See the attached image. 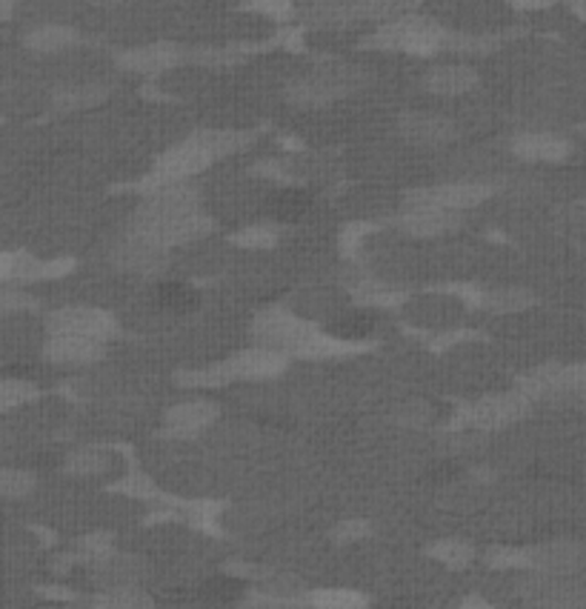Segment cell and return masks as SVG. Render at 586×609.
Wrapping results in <instances>:
<instances>
[{
    "mask_svg": "<svg viewBox=\"0 0 586 609\" xmlns=\"http://www.w3.org/2000/svg\"><path fill=\"white\" fill-rule=\"evenodd\" d=\"M535 303V295L526 292L521 287H501V289H487V292L478 295L475 307H483L496 316H512V312H524Z\"/></svg>",
    "mask_w": 586,
    "mask_h": 609,
    "instance_id": "7402d4cb",
    "label": "cell"
},
{
    "mask_svg": "<svg viewBox=\"0 0 586 609\" xmlns=\"http://www.w3.org/2000/svg\"><path fill=\"white\" fill-rule=\"evenodd\" d=\"M221 409L215 406V400H183V404H175L163 418V427H167V435L172 438H195L203 429H210L217 420Z\"/></svg>",
    "mask_w": 586,
    "mask_h": 609,
    "instance_id": "e0dca14e",
    "label": "cell"
},
{
    "mask_svg": "<svg viewBox=\"0 0 586 609\" xmlns=\"http://www.w3.org/2000/svg\"><path fill=\"white\" fill-rule=\"evenodd\" d=\"M92 603H95V607H109V609H140V607H152L155 598L147 596L138 584H124V587H106Z\"/></svg>",
    "mask_w": 586,
    "mask_h": 609,
    "instance_id": "4316f807",
    "label": "cell"
},
{
    "mask_svg": "<svg viewBox=\"0 0 586 609\" xmlns=\"http://www.w3.org/2000/svg\"><path fill=\"white\" fill-rule=\"evenodd\" d=\"M487 567L492 569H530L526 546H492L487 553Z\"/></svg>",
    "mask_w": 586,
    "mask_h": 609,
    "instance_id": "d590c367",
    "label": "cell"
},
{
    "mask_svg": "<svg viewBox=\"0 0 586 609\" xmlns=\"http://www.w3.org/2000/svg\"><path fill=\"white\" fill-rule=\"evenodd\" d=\"M289 357L280 352L264 350V346H252V350L237 352V355L226 357L221 364L210 366L201 372H183L181 384L187 386H217L232 384V381H264L278 378L280 372L287 370Z\"/></svg>",
    "mask_w": 586,
    "mask_h": 609,
    "instance_id": "5b68a950",
    "label": "cell"
},
{
    "mask_svg": "<svg viewBox=\"0 0 586 609\" xmlns=\"http://www.w3.org/2000/svg\"><path fill=\"white\" fill-rule=\"evenodd\" d=\"M14 267H18V253H0V284H12Z\"/></svg>",
    "mask_w": 586,
    "mask_h": 609,
    "instance_id": "b9f144b4",
    "label": "cell"
},
{
    "mask_svg": "<svg viewBox=\"0 0 586 609\" xmlns=\"http://www.w3.org/2000/svg\"><path fill=\"white\" fill-rule=\"evenodd\" d=\"M92 564V578L100 589L106 587H124V584H138L140 575H143V564L138 558H129V555L113 553L100 555V558L89 560Z\"/></svg>",
    "mask_w": 586,
    "mask_h": 609,
    "instance_id": "ffe728a7",
    "label": "cell"
},
{
    "mask_svg": "<svg viewBox=\"0 0 586 609\" xmlns=\"http://www.w3.org/2000/svg\"><path fill=\"white\" fill-rule=\"evenodd\" d=\"M163 255L167 253H158V249H149V246L138 244V241L126 238L124 244L115 249L113 258L120 269H126V273L147 275V273H155V269H158V264L163 260Z\"/></svg>",
    "mask_w": 586,
    "mask_h": 609,
    "instance_id": "d4e9b609",
    "label": "cell"
},
{
    "mask_svg": "<svg viewBox=\"0 0 586 609\" xmlns=\"http://www.w3.org/2000/svg\"><path fill=\"white\" fill-rule=\"evenodd\" d=\"M323 327L312 318L292 312L284 307H269L252 321V341L255 346L280 352L287 357H309L312 361L315 346L321 341Z\"/></svg>",
    "mask_w": 586,
    "mask_h": 609,
    "instance_id": "7a4b0ae2",
    "label": "cell"
},
{
    "mask_svg": "<svg viewBox=\"0 0 586 609\" xmlns=\"http://www.w3.org/2000/svg\"><path fill=\"white\" fill-rule=\"evenodd\" d=\"M280 229L275 224H252L246 229L235 232L232 235V244L244 246V249H269V246L278 244Z\"/></svg>",
    "mask_w": 586,
    "mask_h": 609,
    "instance_id": "d6a6232c",
    "label": "cell"
},
{
    "mask_svg": "<svg viewBox=\"0 0 586 609\" xmlns=\"http://www.w3.org/2000/svg\"><path fill=\"white\" fill-rule=\"evenodd\" d=\"M0 124H3V118H0Z\"/></svg>",
    "mask_w": 586,
    "mask_h": 609,
    "instance_id": "7dc6e473",
    "label": "cell"
},
{
    "mask_svg": "<svg viewBox=\"0 0 586 609\" xmlns=\"http://www.w3.org/2000/svg\"><path fill=\"white\" fill-rule=\"evenodd\" d=\"M109 95L104 84H81V86H70V89L57 92L55 104L61 109H84V106H95Z\"/></svg>",
    "mask_w": 586,
    "mask_h": 609,
    "instance_id": "1f68e13d",
    "label": "cell"
},
{
    "mask_svg": "<svg viewBox=\"0 0 586 609\" xmlns=\"http://www.w3.org/2000/svg\"><path fill=\"white\" fill-rule=\"evenodd\" d=\"M461 607H487V601H483V598H478V596H469V598H464Z\"/></svg>",
    "mask_w": 586,
    "mask_h": 609,
    "instance_id": "f6af8a7d",
    "label": "cell"
},
{
    "mask_svg": "<svg viewBox=\"0 0 586 609\" xmlns=\"http://www.w3.org/2000/svg\"><path fill=\"white\" fill-rule=\"evenodd\" d=\"M46 332H66L109 343L118 335V321L106 309L95 307H63L46 318Z\"/></svg>",
    "mask_w": 586,
    "mask_h": 609,
    "instance_id": "30bf717a",
    "label": "cell"
},
{
    "mask_svg": "<svg viewBox=\"0 0 586 609\" xmlns=\"http://www.w3.org/2000/svg\"><path fill=\"white\" fill-rule=\"evenodd\" d=\"M300 603L323 609H352L366 607L370 598L361 596V592H352V589H312V592H307V596L300 598Z\"/></svg>",
    "mask_w": 586,
    "mask_h": 609,
    "instance_id": "f1b7e54d",
    "label": "cell"
},
{
    "mask_svg": "<svg viewBox=\"0 0 586 609\" xmlns=\"http://www.w3.org/2000/svg\"><path fill=\"white\" fill-rule=\"evenodd\" d=\"M92 3H106L109 7V3H120V0H92Z\"/></svg>",
    "mask_w": 586,
    "mask_h": 609,
    "instance_id": "bcb514c9",
    "label": "cell"
},
{
    "mask_svg": "<svg viewBox=\"0 0 586 609\" xmlns=\"http://www.w3.org/2000/svg\"><path fill=\"white\" fill-rule=\"evenodd\" d=\"M26 50L38 52V55H57V52H70L81 43V32L75 26H66V23H41V26L29 29Z\"/></svg>",
    "mask_w": 586,
    "mask_h": 609,
    "instance_id": "44dd1931",
    "label": "cell"
},
{
    "mask_svg": "<svg viewBox=\"0 0 586 609\" xmlns=\"http://www.w3.org/2000/svg\"><path fill=\"white\" fill-rule=\"evenodd\" d=\"M312 206V197L307 195V192H300V190H287V192H280L278 197H275V217L278 221H298L300 215H307V210Z\"/></svg>",
    "mask_w": 586,
    "mask_h": 609,
    "instance_id": "836d02e7",
    "label": "cell"
},
{
    "mask_svg": "<svg viewBox=\"0 0 586 609\" xmlns=\"http://www.w3.org/2000/svg\"><path fill=\"white\" fill-rule=\"evenodd\" d=\"M210 232L212 221L198 210L181 217H161V221H140V217H132L129 229H126V238L138 241V244L149 246V249H158V253H169V249L192 244V241L203 238Z\"/></svg>",
    "mask_w": 586,
    "mask_h": 609,
    "instance_id": "8992f818",
    "label": "cell"
},
{
    "mask_svg": "<svg viewBox=\"0 0 586 609\" xmlns=\"http://www.w3.org/2000/svg\"><path fill=\"white\" fill-rule=\"evenodd\" d=\"M461 212L433 206V203H406V212L398 217V229L412 238H438L461 226Z\"/></svg>",
    "mask_w": 586,
    "mask_h": 609,
    "instance_id": "5bb4252c",
    "label": "cell"
},
{
    "mask_svg": "<svg viewBox=\"0 0 586 609\" xmlns=\"http://www.w3.org/2000/svg\"><path fill=\"white\" fill-rule=\"evenodd\" d=\"M398 132L406 143L420 149H435V147H447L458 138V127L447 115H435V113H406L401 115L398 120Z\"/></svg>",
    "mask_w": 586,
    "mask_h": 609,
    "instance_id": "4fadbf2b",
    "label": "cell"
},
{
    "mask_svg": "<svg viewBox=\"0 0 586 609\" xmlns=\"http://www.w3.org/2000/svg\"><path fill=\"white\" fill-rule=\"evenodd\" d=\"M370 535V524L361 519H350V521H341V524L332 530V538L338 541V544H355V541L366 538Z\"/></svg>",
    "mask_w": 586,
    "mask_h": 609,
    "instance_id": "74e56055",
    "label": "cell"
},
{
    "mask_svg": "<svg viewBox=\"0 0 586 609\" xmlns=\"http://www.w3.org/2000/svg\"><path fill=\"white\" fill-rule=\"evenodd\" d=\"M426 555L449 569H467L469 564L475 560V546L467 544V541H461V538H444V541H438V544L429 546V549H426Z\"/></svg>",
    "mask_w": 586,
    "mask_h": 609,
    "instance_id": "83f0119b",
    "label": "cell"
},
{
    "mask_svg": "<svg viewBox=\"0 0 586 609\" xmlns=\"http://www.w3.org/2000/svg\"><path fill=\"white\" fill-rule=\"evenodd\" d=\"M155 301H158V307L169 309V312H189L198 303V292L189 284H181V280H169V284L158 287Z\"/></svg>",
    "mask_w": 586,
    "mask_h": 609,
    "instance_id": "f546056e",
    "label": "cell"
},
{
    "mask_svg": "<svg viewBox=\"0 0 586 609\" xmlns=\"http://www.w3.org/2000/svg\"><path fill=\"white\" fill-rule=\"evenodd\" d=\"M530 569L526 573L575 575L586 567V546L578 541H544V544L526 546Z\"/></svg>",
    "mask_w": 586,
    "mask_h": 609,
    "instance_id": "7c38bea8",
    "label": "cell"
},
{
    "mask_svg": "<svg viewBox=\"0 0 586 609\" xmlns=\"http://www.w3.org/2000/svg\"><path fill=\"white\" fill-rule=\"evenodd\" d=\"M249 9L260 14H269L275 21H284L289 14H295V0H252Z\"/></svg>",
    "mask_w": 586,
    "mask_h": 609,
    "instance_id": "f35d334b",
    "label": "cell"
},
{
    "mask_svg": "<svg viewBox=\"0 0 586 609\" xmlns=\"http://www.w3.org/2000/svg\"><path fill=\"white\" fill-rule=\"evenodd\" d=\"M546 398L586 400V361L569 366H552L550 393H546Z\"/></svg>",
    "mask_w": 586,
    "mask_h": 609,
    "instance_id": "cb8c5ba5",
    "label": "cell"
},
{
    "mask_svg": "<svg viewBox=\"0 0 586 609\" xmlns=\"http://www.w3.org/2000/svg\"><path fill=\"white\" fill-rule=\"evenodd\" d=\"M14 9H18V0H0V23L12 21Z\"/></svg>",
    "mask_w": 586,
    "mask_h": 609,
    "instance_id": "7bdbcfd3",
    "label": "cell"
},
{
    "mask_svg": "<svg viewBox=\"0 0 586 609\" xmlns=\"http://www.w3.org/2000/svg\"><path fill=\"white\" fill-rule=\"evenodd\" d=\"M38 487L35 476L26 470H14V467H0V498L3 501H21L32 495Z\"/></svg>",
    "mask_w": 586,
    "mask_h": 609,
    "instance_id": "4dcf8cb0",
    "label": "cell"
},
{
    "mask_svg": "<svg viewBox=\"0 0 586 609\" xmlns=\"http://www.w3.org/2000/svg\"><path fill=\"white\" fill-rule=\"evenodd\" d=\"M38 307L41 303H38L35 295L21 289V284L18 287H3L0 284V316H21V312H32Z\"/></svg>",
    "mask_w": 586,
    "mask_h": 609,
    "instance_id": "e575fe53",
    "label": "cell"
},
{
    "mask_svg": "<svg viewBox=\"0 0 586 609\" xmlns=\"http://www.w3.org/2000/svg\"><path fill=\"white\" fill-rule=\"evenodd\" d=\"M496 195V186L483 181H455V183H438V186H426V190H415L406 195V203H433V206H444V210H472L487 197Z\"/></svg>",
    "mask_w": 586,
    "mask_h": 609,
    "instance_id": "8fae6325",
    "label": "cell"
},
{
    "mask_svg": "<svg viewBox=\"0 0 586 609\" xmlns=\"http://www.w3.org/2000/svg\"><path fill=\"white\" fill-rule=\"evenodd\" d=\"M104 352V341L84 335H66V332H46V343H43V357L57 366H89L100 361Z\"/></svg>",
    "mask_w": 586,
    "mask_h": 609,
    "instance_id": "2e32d148",
    "label": "cell"
},
{
    "mask_svg": "<svg viewBox=\"0 0 586 609\" xmlns=\"http://www.w3.org/2000/svg\"><path fill=\"white\" fill-rule=\"evenodd\" d=\"M518 596L530 607L546 609H575L586 607V587L573 581V575L530 573L518 584Z\"/></svg>",
    "mask_w": 586,
    "mask_h": 609,
    "instance_id": "ba28073f",
    "label": "cell"
},
{
    "mask_svg": "<svg viewBox=\"0 0 586 609\" xmlns=\"http://www.w3.org/2000/svg\"><path fill=\"white\" fill-rule=\"evenodd\" d=\"M433 418V413H429V406L418 404V400H412V404L401 406L398 420L401 424H406V427H424L426 420Z\"/></svg>",
    "mask_w": 586,
    "mask_h": 609,
    "instance_id": "ab89813d",
    "label": "cell"
},
{
    "mask_svg": "<svg viewBox=\"0 0 586 609\" xmlns=\"http://www.w3.org/2000/svg\"><path fill=\"white\" fill-rule=\"evenodd\" d=\"M115 456L104 447H81L66 456V472L77 478H98L113 472Z\"/></svg>",
    "mask_w": 586,
    "mask_h": 609,
    "instance_id": "603a6c76",
    "label": "cell"
},
{
    "mask_svg": "<svg viewBox=\"0 0 586 609\" xmlns=\"http://www.w3.org/2000/svg\"><path fill=\"white\" fill-rule=\"evenodd\" d=\"M375 323L377 318L372 316V312L355 309V312H343V316L332 318L327 330L332 332V335L343 338V341H363V338H370L372 332H375Z\"/></svg>",
    "mask_w": 586,
    "mask_h": 609,
    "instance_id": "484cf974",
    "label": "cell"
},
{
    "mask_svg": "<svg viewBox=\"0 0 586 609\" xmlns=\"http://www.w3.org/2000/svg\"><path fill=\"white\" fill-rule=\"evenodd\" d=\"M530 398L512 389V393L503 395H489V398L475 400V404H467L458 413V427H472V429H501L510 427L515 420L524 418L530 413Z\"/></svg>",
    "mask_w": 586,
    "mask_h": 609,
    "instance_id": "9c48e42d",
    "label": "cell"
},
{
    "mask_svg": "<svg viewBox=\"0 0 586 609\" xmlns=\"http://www.w3.org/2000/svg\"><path fill=\"white\" fill-rule=\"evenodd\" d=\"M449 29L440 26L433 18L424 14L401 12L390 21L377 26L375 35H370L366 46L384 52H404V55H435V52L447 50Z\"/></svg>",
    "mask_w": 586,
    "mask_h": 609,
    "instance_id": "277c9868",
    "label": "cell"
},
{
    "mask_svg": "<svg viewBox=\"0 0 586 609\" xmlns=\"http://www.w3.org/2000/svg\"><path fill=\"white\" fill-rule=\"evenodd\" d=\"M564 3L578 14L580 21H586V0H564Z\"/></svg>",
    "mask_w": 586,
    "mask_h": 609,
    "instance_id": "ee69618b",
    "label": "cell"
},
{
    "mask_svg": "<svg viewBox=\"0 0 586 609\" xmlns=\"http://www.w3.org/2000/svg\"><path fill=\"white\" fill-rule=\"evenodd\" d=\"M512 9H518V12H541V9H550L555 7L558 0H507Z\"/></svg>",
    "mask_w": 586,
    "mask_h": 609,
    "instance_id": "60d3db41",
    "label": "cell"
},
{
    "mask_svg": "<svg viewBox=\"0 0 586 609\" xmlns=\"http://www.w3.org/2000/svg\"><path fill=\"white\" fill-rule=\"evenodd\" d=\"M409 0H300L298 18L315 29H350L358 23H384L406 12Z\"/></svg>",
    "mask_w": 586,
    "mask_h": 609,
    "instance_id": "3957f363",
    "label": "cell"
},
{
    "mask_svg": "<svg viewBox=\"0 0 586 609\" xmlns=\"http://www.w3.org/2000/svg\"><path fill=\"white\" fill-rule=\"evenodd\" d=\"M512 152L526 163H561L573 154V143L555 132H521L512 138Z\"/></svg>",
    "mask_w": 586,
    "mask_h": 609,
    "instance_id": "ac0fdd59",
    "label": "cell"
},
{
    "mask_svg": "<svg viewBox=\"0 0 586 609\" xmlns=\"http://www.w3.org/2000/svg\"><path fill=\"white\" fill-rule=\"evenodd\" d=\"M249 135L244 132H195L189 135L187 140H181L178 147H172L169 152H163L158 161H155L152 175L140 183V190L147 192L152 186H161V183H178V181H192L195 175L206 172L217 158H226L232 152H241L244 147H249Z\"/></svg>",
    "mask_w": 586,
    "mask_h": 609,
    "instance_id": "6da1fadb",
    "label": "cell"
},
{
    "mask_svg": "<svg viewBox=\"0 0 586 609\" xmlns=\"http://www.w3.org/2000/svg\"><path fill=\"white\" fill-rule=\"evenodd\" d=\"M113 535L109 533H92V535H86L84 541H81V560H86V564H89V560H95V558H100V555H106V553H113Z\"/></svg>",
    "mask_w": 586,
    "mask_h": 609,
    "instance_id": "8d00e7d4",
    "label": "cell"
},
{
    "mask_svg": "<svg viewBox=\"0 0 586 609\" xmlns=\"http://www.w3.org/2000/svg\"><path fill=\"white\" fill-rule=\"evenodd\" d=\"M363 75L352 66H323V70L312 72V75L298 77L289 86V100L298 106H327L335 100L347 98L350 92L361 86Z\"/></svg>",
    "mask_w": 586,
    "mask_h": 609,
    "instance_id": "52a82bcc",
    "label": "cell"
},
{
    "mask_svg": "<svg viewBox=\"0 0 586 609\" xmlns=\"http://www.w3.org/2000/svg\"><path fill=\"white\" fill-rule=\"evenodd\" d=\"M187 61V52L178 46V43H147V46H135V50H126L118 55V66L126 72H135V75H163V72L175 70Z\"/></svg>",
    "mask_w": 586,
    "mask_h": 609,
    "instance_id": "9a60e30c",
    "label": "cell"
},
{
    "mask_svg": "<svg viewBox=\"0 0 586 609\" xmlns=\"http://www.w3.org/2000/svg\"><path fill=\"white\" fill-rule=\"evenodd\" d=\"M481 84V75L469 64H435L424 75V89L438 98H458Z\"/></svg>",
    "mask_w": 586,
    "mask_h": 609,
    "instance_id": "d6986e66",
    "label": "cell"
}]
</instances>
